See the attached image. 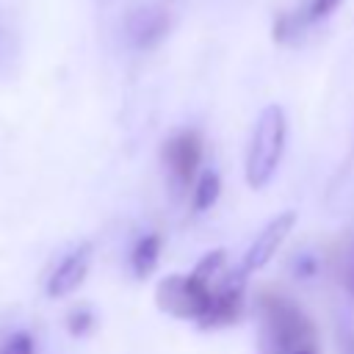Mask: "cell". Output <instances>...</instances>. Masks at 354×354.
<instances>
[{
    "mask_svg": "<svg viewBox=\"0 0 354 354\" xmlns=\"http://www.w3.org/2000/svg\"><path fill=\"white\" fill-rule=\"evenodd\" d=\"M169 28V17L158 8H141L130 17L127 22V30H130V39L138 44V47H149L155 44Z\"/></svg>",
    "mask_w": 354,
    "mask_h": 354,
    "instance_id": "8",
    "label": "cell"
},
{
    "mask_svg": "<svg viewBox=\"0 0 354 354\" xmlns=\"http://www.w3.org/2000/svg\"><path fill=\"white\" fill-rule=\"evenodd\" d=\"M0 354H33V337L28 332H17L3 343Z\"/></svg>",
    "mask_w": 354,
    "mask_h": 354,
    "instance_id": "13",
    "label": "cell"
},
{
    "mask_svg": "<svg viewBox=\"0 0 354 354\" xmlns=\"http://www.w3.org/2000/svg\"><path fill=\"white\" fill-rule=\"evenodd\" d=\"M260 340L271 354H296L315 346V329L310 318L282 293L263 290L257 299Z\"/></svg>",
    "mask_w": 354,
    "mask_h": 354,
    "instance_id": "2",
    "label": "cell"
},
{
    "mask_svg": "<svg viewBox=\"0 0 354 354\" xmlns=\"http://www.w3.org/2000/svg\"><path fill=\"white\" fill-rule=\"evenodd\" d=\"M163 160L177 185H188L202 160V136L196 130H183L163 144Z\"/></svg>",
    "mask_w": 354,
    "mask_h": 354,
    "instance_id": "6",
    "label": "cell"
},
{
    "mask_svg": "<svg viewBox=\"0 0 354 354\" xmlns=\"http://www.w3.org/2000/svg\"><path fill=\"white\" fill-rule=\"evenodd\" d=\"M288 122L279 105H266L254 122L249 147H246V183L252 188H266L274 177L282 152H285Z\"/></svg>",
    "mask_w": 354,
    "mask_h": 354,
    "instance_id": "3",
    "label": "cell"
},
{
    "mask_svg": "<svg viewBox=\"0 0 354 354\" xmlns=\"http://www.w3.org/2000/svg\"><path fill=\"white\" fill-rule=\"evenodd\" d=\"M296 271H299V274H304V277H310V274L315 271V263H313V260L307 257V260H301V263L296 266Z\"/></svg>",
    "mask_w": 354,
    "mask_h": 354,
    "instance_id": "16",
    "label": "cell"
},
{
    "mask_svg": "<svg viewBox=\"0 0 354 354\" xmlns=\"http://www.w3.org/2000/svg\"><path fill=\"white\" fill-rule=\"evenodd\" d=\"M337 274H340V282L343 288L354 296V241H348L337 257Z\"/></svg>",
    "mask_w": 354,
    "mask_h": 354,
    "instance_id": "11",
    "label": "cell"
},
{
    "mask_svg": "<svg viewBox=\"0 0 354 354\" xmlns=\"http://www.w3.org/2000/svg\"><path fill=\"white\" fill-rule=\"evenodd\" d=\"M296 354H318V351H315V346H313V348H301V351H296Z\"/></svg>",
    "mask_w": 354,
    "mask_h": 354,
    "instance_id": "17",
    "label": "cell"
},
{
    "mask_svg": "<svg viewBox=\"0 0 354 354\" xmlns=\"http://www.w3.org/2000/svg\"><path fill=\"white\" fill-rule=\"evenodd\" d=\"M88 263H91V243H80L77 249H72L50 274L47 279V296L61 299L66 293H72L88 274Z\"/></svg>",
    "mask_w": 354,
    "mask_h": 354,
    "instance_id": "7",
    "label": "cell"
},
{
    "mask_svg": "<svg viewBox=\"0 0 354 354\" xmlns=\"http://www.w3.org/2000/svg\"><path fill=\"white\" fill-rule=\"evenodd\" d=\"M227 277V252L213 249L207 252L191 274H169L155 288V304L174 318L183 321H202L213 304V293Z\"/></svg>",
    "mask_w": 354,
    "mask_h": 354,
    "instance_id": "1",
    "label": "cell"
},
{
    "mask_svg": "<svg viewBox=\"0 0 354 354\" xmlns=\"http://www.w3.org/2000/svg\"><path fill=\"white\" fill-rule=\"evenodd\" d=\"M293 224H296V213H293V210H285V213L274 216V218L254 235V241L249 243L241 268H243L246 274L260 271V268L277 254V249L285 243V238H288V232L293 230Z\"/></svg>",
    "mask_w": 354,
    "mask_h": 354,
    "instance_id": "5",
    "label": "cell"
},
{
    "mask_svg": "<svg viewBox=\"0 0 354 354\" xmlns=\"http://www.w3.org/2000/svg\"><path fill=\"white\" fill-rule=\"evenodd\" d=\"M337 6H340V0H310V3H307V8L301 11L299 22H301V25H310V22L326 19Z\"/></svg>",
    "mask_w": 354,
    "mask_h": 354,
    "instance_id": "12",
    "label": "cell"
},
{
    "mask_svg": "<svg viewBox=\"0 0 354 354\" xmlns=\"http://www.w3.org/2000/svg\"><path fill=\"white\" fill-rule=\"evenodd\" d=\"M91 324H94V318H91L88 310H77V313H72L69 321H66V326H69L72 335H86V332L91 329Z\"/></svg>",
    "mask_w": 354,
    "mask_h": 354,
    "instance_id": "14",
    "label": "cell"
},
{
    "mask_svg": "<svg viewBox=\"0 0 354 354\" xmlns=\"http://www.w3.org/2000/svg\"><path fill=\"white\" fill-rule=\"evenodd\" d=\"M246 296V271L235 268L227 271V277L221 279V285L213 293V304L207 310V315L199 321L202 329H218V326H230L243 315V299Z\"/></svg>",
    "mask_w": 354,
    "mask_h": 354,
    "instance_id": "4",
    "label": "cell"
},
{
    "mask_svg": "<svg viewBox=\"0 0 354 354\" xmlns=\"http://www.w3.org/2000/svg\"><path fill=\"white\" fill-rule=\"evenodd\" d=\"M158 254H160V235L149 232V235L138 238V243L133 246V254H130V266H133L136 277L152 274V268L158 266Z\"/></svg>",
    "mask_w": 354,
    "mask_h": 354,
    "instance_id": "9",
    "label": "cell"
},
{
    "mask_svg": "<svg viewBox=\"0 0 354 354\" xmlns=\"http://www.w3.org/2000/svg\"><path fill=\"white\" fill-rule=\"evenodd\" d=\"M218 194H221V180H218V174H216V171H205V174L199 177L196 188H194V207H196V210H207V207L218 199Z\"/></svg>",
    "mask_w": 354,
    "mask_h": 354,
    "instance_id": "10",
    "label": "cell"
},
{
    "mask_svg": "<svg viewBox=\"0 0 354 354\" xmlns=\"http://www.w3.org/2000/svg\"><path fill=\"white\" fill-rule=\"evenodd\" d=\"M340 354H354V332L351 329L340 332Z\"/></svg>",
    "mask_w": 354,
    "mask_h": 354,
    "instance_id": "15",
    "label": "cell"
}]
</instances>
